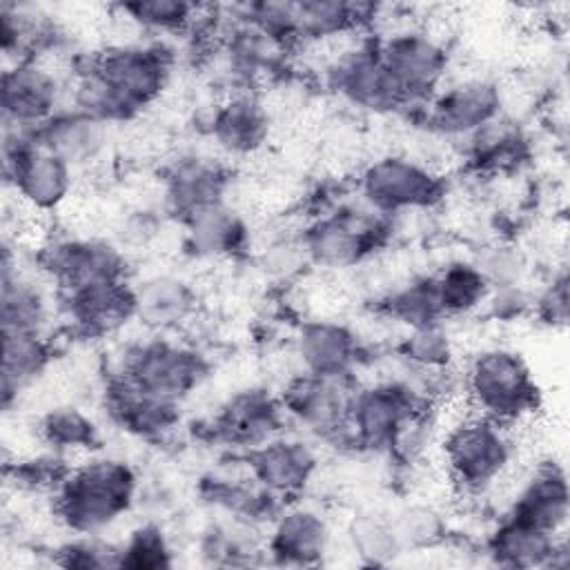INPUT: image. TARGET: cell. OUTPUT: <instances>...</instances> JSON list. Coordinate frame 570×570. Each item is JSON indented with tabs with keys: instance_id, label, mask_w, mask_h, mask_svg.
<instances>
[{
	"instance_id": "obj_7",
	"label": "cell",
	"mask_w": 570,
	"mask_h": 570,
	"mask_svg": "<svg viewBox=\"0 0 570 570\" xmlns=\"http://www.w3.org/2000/svg\"><path fill=\"white\" fill-rule=\"evenodd\" d=\"M441 194V178L405 156H383L370 163L361 176V196L379 214L430 207Z\"/></svg>"
},
{
	"instance_id": "obj_24",
	"label": "cell",
	"mask_w": 570,
	"mask_h": 570,
	"mask_svg": "<svg viewBox=\"0 0 570 570\" xmlns=\"http://www.w3.org/2000/svg\"><path fill=\"white\" fill-rule=\"evenodd\" d=\"M490 554L505 568H546L559 566L557 557L566 554V548L557 534L508 517L490 537Z\"/></svg>"
},
{
	"instance_id": "obj_14",
	"label": "cell",
	"mask_w": 570,
	"mask_h": 570,
	"mask_svg": "<svg viewBox=\"0 0 570 570\" xmlns=\"http://www.w3.org/2000/svg\"><path fill=\"white\" fill-rule=\"evenodd\" d=\"M501 114V89L488 78H465L445 87L430 105L428 122L443 136L468 138Z\"/></svg>"
},
{
	"instance_id": "obj_4",
	"label": "cell",
	"mask_w": 570,
	"mask_h": 570,
	"mask_svg": "<svg viewBox=\"0 0 570 570\" xmlns=\"http://www.w3.org/2000/svg\"><path fill=\"white\" fill-rule=\"evenodd\" d=\"M94 73L118 98L129 118L160 96L169 80L171 60L156 45H116L89 60Z\"/></svg>"
},
{
	"instance_id": "obj_17",
	"label": "cell",
	"mask_w": 570,
	"mask_h": 570,
	"mask_svg": "<svg viewBox=\"0 0 570 570\" xmlns=\"http://www.w3.org/2000/svg\"><path fill=\"white\" fill-rule=\"evenodd\" d=\"M209 131L225 154L249 156L269 136V111L256 96L234 94L214 109Z\"/></svg>"
},
{
	"instance_id": "obj_27",
	"label": "cell",
	"mask_w": 570,
	"mask_h": 570,
	"mask_svg": "<svg viewBox=\"0 0 570 570\" xmlns=\"http://www.w3.org/2000/svg\"><path fill=\"white\" fill-rule=\"evenodd\" d=\"M187 227V247L200 258H223L243 247L247 229L243 218L227 205H209L189 218Z\"/></svg>"
},
{
	"instance_id": "obj_21",
	"label": "cell",
	"mask_w": 570,
	"mask_h": 570,
	"mask_svg": "<svg viewBox=\"0 0 570 570\" xmlns=\"http://www.w3.org/2000/svg\"><path fill=\"white\" fill-rule=\"evenodd\" d=\"M67 309L85 332L105 334L136 316L134 287L127 281H114L67 289Z\"/></svg>"
},
{
	"instance_id": "obj_3",
	"label": "cell",
	"mask_w": 570,
	"mask_h": 570,
	"mask_svg": "<svg viewBox=\"0 0 570 570\" xmlns=\"http://www.w3.org/2000/svg\"><path fill=\"white\" fill-rule=\"evenodd\" d=\"M512 448L497 421L468 414L443 436V459L452 481L465 490H483L499 481L510 465Z\"/></svg>"
},
{
	"instance_id": "obj_36",
	"label": "cell",
	"mask_w": 570,
	"mask_h": 570,
	"mask_svg": "<svg viewBox=\"0 0 570 570\" xmlns=\"http://www.w3.org/2000/svg\"><path fill=\"white\" fill-rule=\"evenodd\" d=\"M40 436L53 450H85L96 443L98 430L94 421L78 407L65 405L49 410L40 421Z\"/></svg>"
},
{
	"instance_id": "obj_39",
	"label": "cell",
	"mask_w": 570,
	"mask_h": 570,
	"mask_svg": "<svg viewBox=\"0 0 570 570\" xmlns=\"http://www.w3.org/2000/svg\"><path fill=\"white\" fill-rule=\"evenodd\" d=\"M120 11L145 29L176 31L194 20L198 7L180 0H138L120 4Z\"/></svg>"
},
{
	"instance_id": "obj_28",
	"label": "cell",
	"mask_w": 570,
	"mask_h": 570,
	"mask_svg": "<svg viewBox=\"0 0 570 570\" xmlns=\"http://www.w3.org/2000/svg\"><path fill=\"white\" fill-rule=\"evenodd\" d=\"M51 361V345L42 332H2V403H9L36 376L45 372Z\"/></svg>"
},
{
	"instance_id": "obj_33",
	"label": "cell",
	"mask_w": 570,
	"mask_h": 570,
	"mask_svg": "<svg viewBox=\"0 0 570 570\" xmlns=\"http://www.w3.org/2000/svg\"><path fill=\"white\" fill-rule=\"evenodd\" d=\"M298 9V33L301 38H334L352 27H356L367 11L365 4L343 2V0H303L296 2Z\"/></svg>"
},
{
	"instance_id": "obj_34",
	"label": "cell",
	"mask_w": 570,
	"mask_h": 570,
	"mask_svg": "<svg viewBox=\"0 0 570 570\" xmlns=\"http://www.w3.org/2000/svg\"><path fill=\"white\" fill-rule=\"evenodd\" d=\"M401 356L416 370H445L454 356V343L441 321L410 327L399 345Z\"/></svg>"
},
{
	"instance_id": "obj_32",
	"label": "cell",
	"mask_w": 570,
	"mask_h": 570,
	"mask_svg": "<svg viewBox=\"0 0 570 570\" xmlns=\"http://www.w3.org/2000/svg\"><path fill=\"white\" fill-rule=\"evenodd\" d=\"M436 289L441 298V307L445 316L465 314L485 303L490 294V285L483 274L472 265V261L450 263L436 276Z\"/></svg>"
},
{
	"instance_id": "obj_15",
	"label": "cell",
	"mask_w": 570,
	"mask_h": 570,
	"mask_svg": "<svg viewBox=\"0 0 570 570\" xmlns=\"http://www.w3.org/2000/svg\"><path fill=\"white\" fill-rule=\"evenodd\" d=\"M254 479L272 494L298 492L316 470V452L309 443L289 436H272L254 445L249 454Z\"/></svg>"
},
{
	"instance_id": "obj_9",
	"label": "cell",
	"mask_w": 570,
	"mask_h": 570,
	"mask_svg": "<svg viewBox=\"0 0 570 570\" xmlns=\"http://www.w3.org/2000/svg\"><path fill=\"white\" fill-rule=\"evenodd\" d=\"M419 394L401 381H381L356 390L350 410L352 439L370 450H390L401 428L419 416Z\"/></svg>"
},
{
	"instance_id": "obj_1",
	"label": "cell",
	"mask_w": 570,
	"mask_h": 570,
	"mask_svg": "<svg viewBox=\"0 0 570 570\" xmlns=\"http://www.w3.org/2000/svg\"><path fill=\"white\" fill-rule=\"evenodd\" d=\"M134 470L118 459H91L65 474L56 490V517L78 534H94L129 510Z\"/></svg>"
},
{
	"instance_id": "obj_41",
	"label": "cell",
	"mask_w": 570,
	"mask_h": 570,
	"mask_svg": "<svg viewBox=\"0 0 570 570\" xmlns=\"http://www.w3.org/2000/svg\"><path fill=\"white\" fill-rule=\"evenodd\" d=\"M309 254L305 249L303 236L301 238H281L274 240L269 247H265L263 256H261V265L263 269L272 276V278H292L296 274H301L305 269V265H309Z\"/></svg>"
},
{
	"instance_id": "obj_35",
	"label": "cell",
	"mask_w": 570,
	"mask_h": 570,
	"mask_svg": "<svg viewBox=\"0 0 570 570\" xmlns=\"http://www.w3.org/2000/svg\"><path fill=\"white\" fill-rule=\"evenodd\" d=\"M347 537L352 550L365 563L383 566L401 552L392 523L379 514H356L347 528Z\"/></svg>"
},
{
	"instance_id": "obj_25",
	"label": "cell",
	"mask_w": 570,
	"mask_h": 570,
	"mask_svg": "<svg viewBox=\"0 0 570 570\" xmlns=\"http://www.w3.org/2000/svg\"><path fill=\"white\" fill-rule=\"evenodd\" d=\"M136 316L149 327L167 330L187 321L196 309L191 285L171 274H156L134 287Z\"/></svg>"
},
{
	"instance_id": "obj_5",
	"label": "cell",
	"mask_w": 570,
	"mask_h": 570,
	"mask_svg": "<svg viewBox=\"0 0 570 570\" xmlns=\"http://www.w3.org/2000/svg\"><path fill=\"white\" fill-rule=\"evenodd\" d=\"M383 238V220L376 209L341 207L312 223L303 243L309 261L321 267H354L365 261Z\"/></svg>"
},
{
	"instance_id": "obj_26",
	"label": "cell",
	"mask_w": 570,
	"mask_h": 570,
	"mask_svg": "<svg viewBox=\"0 0 570 570\" xmlns=\"http://www.w3.org/2000/svg\"><path fill=\"white\" fill-rule=\"evenodd\" d=\"M47 312L45 292L18 272V263L11 258V247L4 243L0 289L2 332H42Z\"/></svg>"
},
{
	"instance_id": "obj_38",
	"label": "cell",
	"mask_w": 570,
	"mask_h": 570,
	"mask_svg": "<svg viewBox=\"0 0 570 570\" xmlns=\"http://www.w3.org/2000/svg\"><path fill=\"white\" fill-rule=\"evenodd\" d=\"M394 534L403 548H428L434 546L443 537V519L441 514L425 503L405 505L394 519H390Z\"/></svg>"
},
{
	"instance_id": "obj_2",
	"label": "cell",
	"mask_w": 570,
	"mask_h": 570,
	"mask_svg": "<svg viewBox=\"0 0 570 570\" xmlns=\"http://www.w3.org/2000/svg\"><path fill=\"white\" fill-rule=\"evenodd\" d=\"M470 403L497 423L517 421L534 410L537 385L525 361L505 347L476 354L468 367Z\"/></svg>"
},
{
	"instance_id": "obj_20",
	"label": "cell",
	"mask_w": 570,
	"mask_h": 570,
	"mask_svg": "<svg viewBox=\"0 0 570 570\" xmlns=\"http://www.w3.org/2000/svg\"><path fill=\"white\" fill-rule=\"evenodd\" d=\"M358 343L350 327L334 321H309L298 330L296 356L303 372L341 376L356 363Z\"/></svg>"
},
{
	"instance_id": "obj_23",
	"label": "cell",
	"mask_w": 570,
	"mask_h": 570,
	"mask_svg": "<svg viewBox=\"0 0 570 570\" xmlns=\"http://www.w3.org/2000/svg\"><path fill=\"white\" fill-rule=\"evenodd\" d=\"M107 405L127 432L145 439L163 436L178 421V403L147 394L122 376L107 392Z\"/></svg>"
},
{
	"instance_id": "obj_8",
	"label": "cell",
	"mask_w": 570,
	"mask_h": 570,
	"mask_svg": "<svg viewBox=\"0 0 570 570\" xmlns=\"http://www.w3.org/2000/svg\"><path fill=\"white\" fill-rule=\"evenodd\" d=\"M356 387L350 374L325 376L301 372L283 394V407L312 434L321 439H338L350 434V410Z\"/></svg>"
},
{
	"instance_id": "obj_11",
	"label": "cell",
	"mask_w": 570,
	"mask_h": 570,
	"mask_svg": "<svg viewBox=\"0 0 570 570\" xmlns=\"http://www.w3.org/2000/svg\"><path fill=\"white\" fill-rule=\"evenodd\" d=\"M376 49L405 102L430 96L445 76L448 51L430 33L401 31L379 42Z\"/></svg>"
},
{
	"instance_id": "obj_12",
	"label": "cell",
	"mask_w": 570,
	"mask_h": 570,
	"mask_svg": "<svg viewBox=\"0 0 570 570\" xmlns=\"http://www.w3.org/2000/svg\"><path fill=\"white\" fill-rule=\"evenodd\" d=\"M330 80L345 100L374 114L394 111L407 105L396 82L387 73L376 45H356L343 49L330 62Z\"/></svg>"
},
{
	"instance_id": "obj_18",
	"label": "cell",
	"mask_w": 570,
	"mask_h": 570,
	"mask_svg": "<svg viewBox=\"0 0 570 570\" xmlns=\"http://www.w3.org/2000/svg\"><path fill=\"white\" fill-rule=\"evenodd\" d=\"M229 178L220 163L203 156L178 160L167 176V205L183 220L191 214L225 203Z\"/></svg>"
},
{
	"instance_id": "obj_43",
	"label": "cell",
	"mask_w": 570,
	"mask_h": 570,
	"mask_svg": "<svg viewBox=\"0 0 570 570\" xmlns=\"http://www.w3.org/2000/svg\"><path fill=\"white\" fill-rule=\"evenodd\" d=\"M539 314L550 325H566L568 321V278L561 272L539 298Z\"/></svg>"
},
{
	"instance_id": "obj_40",
	"label": "cell",
	"mask_w": 570,
	"mask_h": 570,
	"mask_svg": "<svg viewBox=\"0 0 570 570\" xmlns=\"http://www.w3.org/2000/svg\"><path fill=\"white\" fill-rule=\"evenodd\" d=\"M472 265L483 274L490 289L519 285L523 274V258L514 247L508 245H488L479 249Z\"/></svg>"
},
{
	"instance_id": "obj_22",
	"label": "cell",
	"mask_w": 570,
	"mask_h": 570,
	"mask_svg": "<svg viewBox=\"0 0 570 570\" xmlns=\"http://www.w3.org/2000/svg\"><path fill=\"white\" fill-rule=\"evenodd\" d=\"M33 136L71 167L89 165L107 147V122L78 109L58 111L45 125L33 129Z\"/></svg>"
},
{
	"instance_id": "obj_42",
	"label": "cell",
	"mask_w": 570,
	"mask_h": 570,
	"mask_svg": "<svg viewBox=\"0 0 570 570\" xmlns=\"http://www.w3.org/2000/svg\"><path fill=\"white\" fill-rule=\"evenodd\" d=\"M60 566L65 568H105L118 566V550H109L96 541H73L60 548Z\"/></svg>"
},
{
	"instance_id": "obj_10",
	"label": "cell",
	"mask_w": 570,
	"mask_h": 570,
	"mask_svg": "<svg viewBox=\"0 0 570 570\" xmlns=\"http://www.w3.org/2000/svg\"><path fill=\"white\" fill-rule=\"evenodd\" d=\"M62 82L45 58L18 60L2 71L0 107L4 125L38 129L58 114Z\"/></svg>"
},
{
	"instance_id": "obj_13",
	"label": "cell",
	"mask_w": 570,
	"mask_h": 570,
	"mask_svg": "<svg viewBox=\"0 0 570 570\" xmlns=\"http://www.w3.org/2000/svg\"><path fill=\"white\" fill-rule=\"evenodd\" d=\"M42 269L56 278L65 292L87 285L125 281V254L102 238H65L42 252Z\"/></svg>"
},
{
	"instance_id": "obj_31",
	"label": "cell",
	"mask_w": 570,
	"mask_h": 570,
	"mask_svg": "<svg viewBox=\"0 0 570 570\" xmlns=\"http://www.w3.org/2000/svg\"><path fill=\"white\" fill-rule=\"evenodd\" d=\"M383 305L392 318L405 323L407 327L443 321L445 316L434 276H416L405 281L385 296Z\"/></svg>"
},
{
	"instance_id": "obj_30",
	"label": "cell",
	"mask_w": 570,
	"mask_h": 570,
	"mask_svg": "<svg viewBox=\"0 0 570 570\" xmlns=\"http://www.w3.org/2000/svg\"><path fill=\"white\" fill-rule=\"evenodd\" d=\"M525 136L517 120L494 116L468 136V154L483 169H503L523 156Z\"/></svg>"
},
{
	"instance_id": "obj_16",
	"label": "cell",
	"mask_w": 570,
	"mask_h": 570,
	"mask_svg": "<svg viewBox=\"0 0 570 570\" xmlns=\"http://www.w3.org/2000/svg\"><path fill=\"white\" fill-rule=\"evenodd\" d=\"M512 519L559 534L568 519V481L554 461L539 463L512 501Z\"/></svg>"
},
{
	"instance_id": "obj_37",
	"label": "cell",
	"mask_w": 570,
	"mask_h": 570,
	"mask_svg": "<svg viewBox=\"0 0 570 570\" xmlns=\"http://www.w3.org/2000/svg\"><path fill=\"white\" fill-rule=\"evenodd\" d=\"M118 566L136 570L171 566V550L163 530L158 525H140L134 530L125 546L118 550Z\"/></svg>"
},
{
	"instance_id": "obj_29",
	"label": "cell",
	"mask_w": 570,
	"mask_h": 570,
	"mask_svg": "<svg viewBox=\"0 0 570 570\" xmlns=\"http://www.w3.org/2000/svg\"><path fill=\"white\" fill-rule=\"evenodd\" d=\"M278 403L258 390H249L245 394L234 396L220 414V430L232 441L249 445H258L272 439L278 430Z\"/></svg>"
},
{
	"instance_id": "obj_6",
	"label": "cell",
	"mask_w": 570,
	"mask_h": 570,
	"mask_svg": "<svg viewBox=\"0 0 570 570\" xmlns=\"http://www.w3.org/2000/svg\"><path fill=\"white\" fill-rule=\"evenodd\" d=\"M207 374L203 356L185 345L169 341H147L136 345L127 358L122 379L138 390L178 403Z\"/></svg>"
},
{
	"instance_id": "obj_19",
	"label": "cell",
	"mask_w": 570,
	"mask_h": 570,
	"mask_svg": "<svg viewBox=\"0 0 570 570\" xmlns=\"http://www.w3.org/2000/svg\"><path fill=\"white\" fill-rule=\"evenodd\" d=\"M267 550L283 566H316L330 550V528L314 510L292 508L276 519Z\"/></svg>"
}]
</instances>
